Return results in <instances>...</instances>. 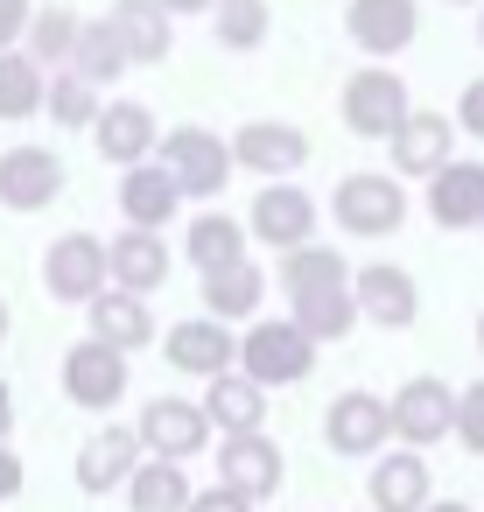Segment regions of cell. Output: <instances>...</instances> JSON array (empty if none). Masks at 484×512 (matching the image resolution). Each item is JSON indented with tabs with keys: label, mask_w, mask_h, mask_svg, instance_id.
<instances>
[{
	"label": "cell",
	"mask_w": 484,
	"mask_h": 512,
	"mask_svg": "<svg viewBox=\"0 0 484 512\" xmlns=\"http://www.w3.org/2000/svg\"><path fill=\"white\" fill-rule=\"evenodd\" d=\"M344 36H351V50L386 64V57H400L421 36V8H414V0H351V8H344Z\"/></svg>",
	"instance_id": "obj_10"
},
{
	"label": "cell",
	"mask_w": 484,
	"mask_h": 512,
	"mask_svg": "<svg viewBox=\"0 0 484 512\" xmlns=\"http://www.w3.org/2000/svg\"><path fill=\"white\" fill-rule=\"evenodd\" d=\"M456 134L484 141V78H470V85H463V99H456Z\"/></svg>",
	"instance_id": "obj_38"
},
{
	"label": "cell",
	"mask_w": 484,
	"mask_h": 512,
	"mask_svg": "<svg viewBox=\"0 0 484 512\" xmlns=\"http://www.w3.org/2000/svg\"><path fill=\"white\" fill-rule=\"evenodd\" d=\"M232 162L253 169V176H267V183H281V176H295L309 162V134L288 127V120H246L232 134Z\"/></svg>",
	"instance_id": "obj_15"
},
{
	"label": "cell",
	"mask_w": 484,
	"mask_h": 512,
	"mask_svg": "<svg viewBox=\"0 0 484 512\" xmlns=\"http://www.w3.org/2000/svg\"><path fill=\"white\" fill-rule=\"evenodd\" d=\"M274 260H281V295H302V288H323V281H351L344 253H337V246H316V239L274 253Z\"/></svg>",
	"instance_id": "obj_32"
},
{
	"label": "cell",
	"mask_w": 484,
	"mask_h": 512,
	"mask_svg": "<svg viewBox=\"0 0 484 512\" xmlns=\"http://www.w3.org/2000/svg\"><path fill=\"white\" fill-rule=\"evenodd\" d=\"M190 477H183V463H169V456H141V470L127 477V505L134 512H190Z\"/></svg>",
	"instance_id": "obj_30"
},
{
	"label": "cell",
	"mask_w": 484,
	"mask_h": 512,
	"mask_svg": "<svg viewBox=\"0 0 484 512\" xmlns=\"http://www.w3.org/2000/svg\"><path fill=\"white\" fill-rule=\"evenodd\" d=\"M106 260H113V288H127V295H155L169 281V239L148 232V225H127L106 246Z\"/></svg>",
	"instance_id": "obj_24"
},
{
	"label": "cell",
	"mask_w": 484,
	"mask_h": 512,
	"mask_svg": "<svg viewBox=\"0 0 484 512\" xmlns=\"http://www.w3.org/2000/svg\"><path fill=\"white\" fill-rule=\"evenodd\" d=\"M162 358H169L176 372H190V379H218V372L239 365V337H232V323H218V316H190V323H169Z\"/></svg>",
	"instance_id": "obj_16"
},
{
	"label": "cell",
	"mask_w": 484,
	"mask_h": 512,
	"mask_svg": "<svg viewBox=\"0 0 484 512\" xmlns=\"http://www.w3.org/2000/svg\"><path fill=\"white\" fill-rule=\"evenodd\" d=\"M64 183L71 176L57 162V148H43V141H22V148L0 155V204L8 211H43V204H57Z\"/></svg>",
	"instance_id": "obj_14"
},
{
	"label": "cell",
	"mask_w": 484,
	"mask_h": 512,
	"mask_svg": "<svg viewBox=\"0 0 484 512\" xmlns=\"http://www.w3.org/2000/svg\"><path fill=\"white\" fill-rule=\"evenodd\" d=\"M43 92H50V71L29 50H0V120L43 113Z\"/></svg>",
	"instance_id": "obj_31"
},
{
	"label": "cell",
	"mask_w": 484,
	"mask_h": 512,
	"mask_svg": "<svg viewBox=\"0 0 484 512\" xmlns=\"http://www.w3.org/2000/svg\"><path fill=\"white\" fill-rule=\"evenodd\" d=\"M8 330H15V316H8V295H0V344H8Z\"/></svg>",
	"instance_id": "obj_45"
},
{
	"label": "cell",
	"mask_w": 484,
	"mask_h": 512,
	"mask_svg": "<svg viewBox=\"0 0 484 512\" xmlns=\"http://www.w3.org/2000/svg\"><path fill=\"white\" fill-rule=\"evenodd\" d=\"M155 162L176 176V190L183 197H218L225 183H232V141H218L211 127H169L162 141H155Z\"/></svg>",
	"instance_id": "obj_3"
},
{
	"label": "cell",
	"mask_w": 484,
	"mask_h": 512,
	"mask_svg": "<svg viewBox=\"0 0 484 512\" xmlns=\"http://www.w3.org/2000/svg\"><path fill=\"white\" fill-rule=\"evenodd\" d=\"M92 141H99V155H106L113 169H134V162H155L162 120H155L141 99H113V106H99V120H92Z\"/></svg>",
	"instance_id": "obj_17"
},
{
	"label": "cell",
	"mask_w": 484,
	"mask_h": 512,
	"mask_svg": "<svg viewBox=\"0 0 484 512\" xmlns=\"http://www.w3.org/2000/svg\"><path fill=\"white\" fill-rule=\"evenodd\" d=\"M106 281H113V260H106V239H92V232H64V239L43 253V288H50V302H92Z\"/></svg>",
	"instance_id": "obj_5"
},
{
	"label": "cell",
	"mask_w": 484,
	"mask_h": 512,
	"mask_svg": "<svg viewBox=\"0 0 484 512\" xmlns=\"http://www.w3.org/2000/svg\"><path fill=\"white\" fill-rule=\"evenodd\" d=\"M134 435H141V449H148V456L190 463V456L211 442V414H204V400H176V393H162V400H148V407H141Z\"/></svg>",
	"instance_id": "obj_6"
},
{
	"label": "cell",
	"mask_w": 484,
	"mask_h": 512,
	"mask_svg": "<svg viewBox=\"0 0 484 512\" xmlns=\"http://www.w3.org/2000/svg\"><path fill=\"white\" fill-rule=\"evenodd\" d=\"M43 113H50L57 127H92V120H99V85L64 64V71L50 78V92H43Z\"/></svg>",
	"instance_id": "obj_36"
},
{
	"label": "cell",
	"mask_w": 484,
	"mask_h": 512,
	"mask_svg": "<svg viewBox=\"0 0 484 512\" xmlns=\"http://www.w3.org/2000/svg\"><path fill=\"white\" fill-rule=\"evenodd\" d=\"M260 302H267V274H260L253 260H232V267H211V274H204V316H218V323H253Z\"/></svg>",
	"instance_id": "obj_27"
},
{
	"label": "cell",
	"mask_w": 484,
	"mask_h": 512,
	"mask_svg": "<svg viewBox=\"0 0 484 512\" xmlns=\"http://www.w3.org/2000/svg\"><path fill=\"white\" fill-rule=\"evenodd\" d=\"M407 113H414V99H407L400 71H351L344 78V127L358 141H386Z\"/></svg>",
	"instance_id": "obj_4"
},
{
	"label": "cell",
	"mask_w": 484,
	"mask_h": 512,
	"mask_svg": "<svg viewBox=\"0 0 484 512\" xmlns=\"http://www.w3.org/2000/svg\"><path fill=\"white\" fill-rule=\"evenodd\" d=\"M120 218L127 225H148V232H162L169 218H176V204H183V190H176V176L162 169V162H134V169H120Z\"/></svg>",
	"instance_id": "obj_23"
},
{
	"label": "cell",
	"mask_w": 484,
	"mask_h": 512,
	"mask_svg": "<svg viewBox=\"0 0 484 512\" xmlns=\"http://www.w3.org/2000/svg\"><path fill=\"white\" fill-rule=\"evenodd\" d=\"M71 71H78V78H92V85H113V78L127 71V43L113 36V22H85V29H78Z\"/></svg>",
	"instance_id": "obj_34"
},
{
	"label": "cell",
	"mask_w": 484,
	"mask_h": 512,
	"mask_svg": "<svg viewBox=\"0 0 484 512\" xmlns=\"http://www.w3.org/2000/svg\"><path fill=\"white\" fill-rule=\"evenodd\" d=\"M239 372L253 386H302L316 372V337L295 316H253V330L239 337Z\"/></svg>",
	"instance_id": "obj_1"
},
{
	"label": "cell",
	"mask_w": 484,
	"mask_h": 512,
	"mask_svg": "<svg viewBox=\"0 0 484 512\" xmlns=\"http://www.w3.org/2000/svg\"><path fill=\"white\" fill-rule=\"evenodd\" d=\"M477 232H484V218H477Z\"/></svg>",
	"instance_id": "obj_49"
},
{
	"label": "cell",
	"mask_w": 484,
	"mask_h": 512,
	"mask_svg": "<svg viewBox=\"0 0 484 512\" xmlns=\"http://www.w3.org/2000/svg\"><path fill=\"white\" fill-rule=\"evenodd\" d=\"M246 232H253L260 246H274V253L316 239V204H309V190H295L288 176H281V183H260V197H253V211H246Z\"/></svg>",
	"instance_id": "obj_12"
},
{
	"label": "cell",
	"mask_w": 484,
	"mask_h": 512,
	"mask_svg": "<svg viewBox=\"0 0 484 512\" xmlns=\"http://www.w3.org/2000/svg\"><path fill=\"white\" fill-rule=\"evenodd\" d=\"M477 351H484V316H477Z\"/></svg>",
	"instance_id": "obj_47"
},
{
	"label": "cell",
	"mask_w": 484,
	"mask_h": 512,
	"mask_svg": "<svg viewBox=\"0 0 484 512\" xmlns=\"http://www.w3.org/2000/svg\"><path fill=\"white\" fill-rule=\"evenodd\" d=\"M330 218L351 239H393L407 225V183H393V169H358V176L337 183Z\"/></svg>",
	"instance_id": "obj_2"
},
{
	"label": "cell",
	"mask_w": 484,
	"mask_h": 512,
	"mask_svg": "<svg viewBox=\"0 0 484 512\" xmlns=\"http://www.w3.org/2000/svg\"><path fill=\"white\" fill-rule=\"evenodd\" d=\"M393 435L407 442V449H428V442H442V435H456V393H449V379H407L393 400Z\"/></svg>",
	"instance_id": "obj_11"
},
{
	"label": "cell",
	"mask_w": 484,
	"mask_h": 512,
	"mask_svg": "<svg viewBox=\"0 0 484 512\" xmlns=\"http://www.w3.org/2000/svg\"><path fill=\"white\" fill-rule=\"evenodd\" d=\"M449 8H484V0H449Z\"/></svg>",
	"instance_id": "obj_46"
},
{
	"label": "cell",
	"mask_w": 484,
	"mask_h": 512,
	"mask_svg": "<svg viewBox=\"0 0 484 512\" xmlns=\"http://www.w3.org/2000/svg\"><path fill=\"white\" fill-rule=\"evenodd\" d=\"M323 442H330L337 456H379V449L393 442V407H386L379 393L351 386V393L330 400V414H323Z\"/></svg>",
	"instance_id": "obj_9"
},
{
	"label": "cell",
	"mask_w": 484,
	"mask_h": 512,
	"mask_svg": "<svg viewBox=\"0 0 484 512\" xmlns=\"http://www.w3.org/2000/svg\"><path fill=\"white\" fill-rule=\"evenodd\" d=\"M428 218H435L442 232H463V225H477V218H484V162H463V155H449V162L428 176Z\"/></svg>",
	"instance_id": "obj_21"
},
{
	"label": "cell",
	"mask_w": 484,
	"mask_h": 512,
	"mask_svg": "<svg viewBox=\"0 0 484 512\" xmlns=\"http://www.w3.org/2000/svg\"><path fill=\"white\" fill-rule=\"evenodd\" d=\"M456 442H463L470 456H484V379H470V386L456 393Z\"/></svg>",
	"instance_id": "obj_37"
},
{
	"label": "cell",
	"mask_w": 484,
	"mask_h": 512,
	"mask_svg": "<svg viewBox=\"0 0 484 512\" xmlns=\"http://www.w3.org/2000/svg\"><path fill=\"white\" fill-rule=\"evenodd\" d=\"M288 316L316 337V344H344L365 316H358V295H351V281H323V288H302V295H288Z\"/></svg>",
	"instance_id": "obj_25"
},
{
	"label": "cell",
	"mask_w": 484,
	"mask_h": 512,
	"mask_svg": "<svg viewBox=\"0 0 484 512\" xmlns=\"http://www.w3.org/2000/svg\"><path fill=\"white\" fill-rule=\"evenodd\" d=\"M141 456H148V449H141V435H134V428H99V435L78 449L71 477H78V491H85V498H106L113 484H127V477L141 470Z\"/></svg>",
	"instance_id": "obj_19"
},
{
	"label": "cell",
	"mask_w": 484,
	"mask_h": 512,
	"mask_svg": "<svg viewBox=\"0 0 484 512\" xmlns=\"http://www.w3.org/2000/svg\"><path fill=\"white\" fill-rule=\"evenodd\" d=\"M22 484H29V470H22V456H15L8 442H0V505H8V498H22Z\"/></svg>",
	"instance_id": "obj_41"
},
{
	"label": "cell",
	"mask_w": 484,
	"mask_h": 512,
	"mask_svg": "<svg viewBox=\"0 0 484 512\" xmlns=\"http://www.w3.org/2000/svg\"><path fill=\"white\" fill-rule=\"evenodd\" d=\"M477 43H484V15H477Z\"/></svg>",
	"instance_id": "obj_48"
},
{
	"label": "cell",
	"mask_w": 484,
	"mask_h": 512,
	"mask_svg": "<svg viewBox=\"0 0 484 512\" xmlns=\"http://www.w3.org/2000/svg\"><path fill=\"white\" fill-rule=\"evenodd\" d=\"M113 36L127 43V64H169L176 50V15L162 0H113Z\"/></svg>",
	"instance_id": "obj_22"
},
{
	"label": "cell",
	"mask_w": 484,
	"mask_h": 512,
	"mask_svg": "<svg viewBox=\"0 0 484 512\" xmlns=\"http://www.w3.org/2000/svg\"><path fill=\"white\" fill-rule=\"evenodd\" d=\"M246 225L232 218V211H204V218H190V232H183V260L197 267V274H211V267H232V260H246Z\"/></svg>",
	"instance_id": "obj_29"
},
{
	"label": "cell",
	"mask_w": 484,
	"mask_h": 512,
	"mask_svg": "<svg viewBox=\"0 0 484 512\" xmlns=\"http://www.w3.org/2000/svg\"><path fill=\"white\" fill-rule=\"evenodd\" d=\"M64 393H71V407H92V414L120 407V393H127V351H113L99 337H78L64 351Z\"/></svg>",
	"instance_id": "obj_8"
},
{
	"label": "cell",
	"mask_w": 484,
	"mask_h": 512,
	"mask_svg": "<svg viewBox=\"0 0 484 512\" xmlns=\"http://www.w3.org/2000/svg\"><path fill=\"white\" fill-rule=\"evenodd\" d=\"M386 148H393V176H435V169L456 155V120L414 106V113L386 134Z\"/></svg>",
	"instance_id": "obj_18"
},
{
	"label": "cell",
	"mask_w": 484,
	"mask_h": 512,
	"mask_svg": "<svg viewBox=\"0 0 484 512\" xmlns=\"http://www.w3.org/2000/svg\"><path fill=\"white\" fill-rule=\"evenodd\" d=\"M78 29H85V22H78L71 8H36V15H29V57H36L43 71H50V64L64 71L71 50H78Z\"/></svg>",
	"instance_id": "obj_35"
},
{
	"label": "cell",
	"mask_w": 484,
	"mask_h": 512,
	"mask_svg": "<svg viewBox=\"0 0 484 512\" xmlns=\"http://www.w3.org/2000/svg\"><path fill=\"white\" fill-rule=\"evenodd\" d=\"M421 512H470V505H463V498H428Z\"/></svg>",
	"instance_id": "obj_44"
},
{
	"label": "cell",
	"mask_w": 484,
	"mask_h": 512,
	"mask_svg": "<svg viewBox=\"0 0 484 512\" xmlns=\"http://www.w3.org/2000/svg\"><path fill=\"white\" fill-rule=\"evenodd\" d=\"M162 8H169V15H211L218 0H162Z\"/></svg>",
	"instance_id": "obj_42"
},
{
	"label": "cell",
	"mask_w": 484,
	"mask_h": 512,
	"mask_svg": "<svg viewBox=\"0 0 484 512\" xmlns=\"http://www.w3.org/2000/svg\"><path fill=\"white\" fill-rule=\"evenodd\" d=\"M351 295H358V316L379 323V330H414V316H421V288H414V274L393 267V260L351 267Z\"/></svg>",
	"instance_id": "obj_7"
},
{
	"label": "cell",
	"mask_w": 484,
	"mask_h": 512,
	"mask_svg": "<svg viewBox=\"0 0 484 512\" xmlns=\"http://www.w3.org/2000/svg\"><path fill=\"white\" fill-rule=\"evenodd\" d=\"M281 477H288V456H281V442H267L260 428L253 435H225V449H218V484L225 491H239V498H274L281 491Z\"/></svg>",
	"instance_id": "obj_13"
},
{
	"label": "cell",
	"mask_w": 484,
	"mask_h": 512,
	"mask_svg": "<svg viewBox=\"0 0 484 512\" xmlns=\"http://www.w3.org/2000/svg\"><path fill=\"white\" fill-rule=\"evenodd\" d=\"M365 498H372V512H421V505L435 498V484H428V456L400 442L393 456H379V463H372Z\"/></svg>",
	"instance_id": "obj_20"
},
{
	"label": "cell",
	"mask_w": 484,
	"mask_h": 512,
	"mask_svg": "<svg viewBox=\"0 0 484 512\" xmlns=\"http://www.w3.org/2000/svg\"><path fill=\"white\" fill-rule=\"evenodd\" d=\"M267 29H274L267 0H218V8H211V36H218V50H232V57L260 50Z\"/></svg>",
	"instance_id": "obj_33"
},
{
	"label": "cell",
	"mask_w": 484,
	"mask_h": 512,
	"mask_svg": "<svg viewBox=\"0 0 484 512\" xmlns=\"http://www.w3.org/2000/svg\"><path fill=\"white\" fill-rule=\"evenodd\" d=\"M8 435H15V393L0 386V442H8Z\"/></svg>",
	"instance_id": "obj_43"
},
{
	"label": "cell",
	"mask_w": 484,
	"mask_h": 512,
	"mask_svg": "<svg viewBox=\"0 0 484 512\" xmlns=\"http://www.w3.org/2000/svg\"><path fill=\"white\" fill-rule=\"evenodd\" d=\"M85 316H92V337L99 344H113V351H141L148 337H155V316H148V295H127V288H99L92 302H85Z\"/></svg>",
	"instance_id": "obj_28"
},
{
	"label": "cell",
	"mask_w": 484,
	"mask_h": 512,
	"mask_svg": "<svg viewBox=\"0 0 484 512\" xmlns=\"http://www.w3.org/2000/svg\"><path fill=\"white\" fill-rule=\"evenodd\" d=\"M190 512H253V498H239V491L211 484V491H197V498H190Z\"/></svg>",
	"instance_id": "obj_40"
},
{
	"label": "cell",
	"mask_w": 484,
	"mask_h": 512,
	"mask_svg": "<svg viewBox=\"0 0 484 512\" xmlns=\"http://www.w3.org/2000/svg\"><path fill=\"white\" fill-rule=\"evenodd\" d=\"M29 15H36V0H0V50H15L29 36Z\"/></svg>",
	"instance_id": "obj_39"
},
{
	"label": "cell",
	"mask_w": 484,
	"mask_h": 512,
	"mask_svg": "<svg viewBox=\"0 0 484 512\" xmlns=\"http://www.w3.org/2000/svg\"><path fill=\"white\" fill-rule=\"evenodd\" d=\"M204 414H211L218 435H253V428H267V386H253V379L232 365V372L204 379Z\"/></svg>",
	"instance_id": "obj_26"
}]
</instances>
